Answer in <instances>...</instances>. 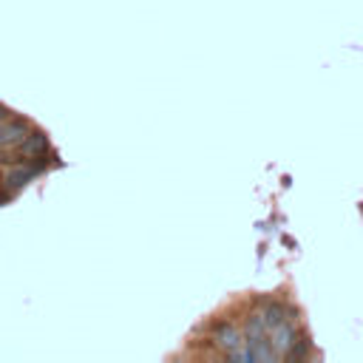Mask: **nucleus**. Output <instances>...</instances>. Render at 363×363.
I'll list each match as a JSON object with an SVG mask.
<instances>
[{"label": "nucleus", "mask_w": 363, "mask_h": 363, "mask_svg": "<svg viewBox=\"0 0 363 363\" xmlns=\"http://www.w3.org/2000/svg\"><path fill=\"white\" fill-rule=\"evenodd\" d=\"M213 340L227 352V357H233V360H250L247 340H244V335H241L233 323H218V329H216Z\"/></svg>", "instance_id": "f257e3e1"}, {"label": "nucleus", "mask_w": 363, "mask_h": 363, "mask_svg": "<svg viewBox=\"0 0 363 363\" xmlns=\"http://www.w3.org/2000/svg\"><path fill=\"white\" fill-rule=\"evenodd\" d=\"M31 133V125L26 122V119H20V116H6L3 122H0V150H17L20 147V142L26 139Z\"/></svg>", "instance_id": "f03ea898"}, {"label": "nucleus", "mask_w": 363, "mask_h": 363, "mask_svg": "<svg viewBox=\"0 0 363 363\" xmlns=\"http://www.w3.org/2000/svg\"><path fill=\"white\" fill-rule=\"evenodd\" d=\"M37 173H40V167H34V164H28V162H26V164H14V167L6 173V184L14 187V190H17V187H26Z\"/></svg>", "instance_id": "20e7f679"}, {"label": "nucleus", "mask_w": 363, "mask_h": 363, "mask_svg": "<svg viewBox=\"0 0 363 363\" xmlns=\"http://www.w3.org/2000/svg\"><path fill=\"white\" fill-rule=\"evenodd\" d=\"M17 153L26 159V162H40V159H45V153H48V139H45V133H40V130H31L23 142H20V147H17Z\"/></svg>", "instance_id": "7ed1b4c3"}]
</instances>
